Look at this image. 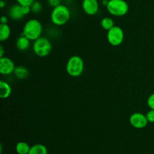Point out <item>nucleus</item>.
Masks as SVG:
<instances>
[{"label": "nucleus", "mask_w": 154, "mask_h": 154, "mask_svg": "<svg viewBox=\"0 0 154 154\" xmlns=\"http://www.w3.org/2000/svg\"><path fill=\"white\" fill-rule=\"evenodd\" d=\"M48 2L51 7L55 8L57 6L60 5V2H61V0H48Z\"/></svg>", "instance_id": "4be33fe9"}, {"label": "nucleus", "mask_w": 154, "mask_h": 154, "mask_svg": "<svg viewBox=\"0 0 154 154\" xmlns=\"http://www.w3.org/2000/svg\"><path fill=\"white\" fill-rule=\"evenodd\" d=\"M149 123H154V109H150L146 114Z\"/></svg>", "instance_id": "412c9836"}, {"label": "nucleus", "mask_w": 154, "mask_h": 154, "mask_svg": "<svg viewBox=\"0 0 154 154\" xmlns=\"http://www.w3.org/2000/svg\"><path fill=\"white\" fill-rule=\"evenodd\" d=\"M108 2H109V0H102V5H103L104 6H105V7H106L107 5H108Z\"/></svg>", "instance_id": "a878e982"}, {"label": "nucleus", "mask_w": 154, "mask_h": 154, "mask_svg": "<svg viewBox=\"0 0 154 154\" xmlns=\"http://www.w3.org/2000/svg\"><path fill=\"white\" fill-rule=\"evenodd\" d=\"M16 47L19 51H26L30 47V40L23 35H21L16 41Z\"/></svg>", "instance_id": "9b49d317"}, {"label": "nucleus", "mask_w": 154, "mask_h": 154, "mask_svg": "<svg viewBox=\"0 0 154 154\" xmlns=\"http://www.w3.org/2000/svg\"><path fill=\"white\" fill-rule=\"evenodd\" d=\"M84 70V62L79 56H72L66 64V72L70 76L78 78L81 76Z\"/></svg>", "instance_id": "7ed1b4c3"}, {"label": "nucleus", "mask_w": 154, "mask_h": 154, "mask_svg": "<svg viewBox=\"0 0 154 154\" xmlns=\"http://www.w3.org/2000/svg\"><path fill=\"white\" fill-rule=\"evenodd\" d=\"M4 54H5V51H4V48H3V46H0V58L1 57H4Z\"/></svg>", "instance_id": "393cba45"}, {"label": "nucleus", "mask_w": 154, "mask_h": 154, "mask_svg": "<svg viewBox=\"0 0 154 154\" xmlns=\"http://www.w3.org/2000/svg\"><path fill=\"white\" fill-rule=\"evenodd\" d=\"M30 7H31V11L35 14L40 13L42 9H43V5H42V3L38 1H36V0L32 3V5Z\"/></svg>", "instance_id": "a211bd4d"}, {"label": "nucleus", "mask_w": 154, "mask_h": 154, "mask_svg": "<svg viewBox=\"0 0 154 154\" xmlns=\"http://www.w3.org/2000/svg\"><path fill=\"white\" fill-rule=\"evenodd\" d=\"M70 11L69 8L64 5H61L54 8L51 14V22L56 26L65 25L70 18Z\"/></svg>", "instance_id": "f03ea898"}, {"label": "nucleus", "mask_w": 154, "mask_h": 154, "mask_svg": "<svg viewBox=\"0 0 154 154\" xmlns=\"http://www.w3.org/2000/svg\"><path fill=\"white\" fill-rule=\"evenodd\" d=\"M82 8L87 15L93 16L96 14L99 9V2L98 0H83Z\"/></svg>", "instance_id": "1a4fd4ad"}, {"label": "nucleus", "mask_w": 154, "mask_h": 154, "mask_svg": "<svg viewBox=\"0 0 154 154\" xmlns=\"http://www.w3.org/2000/svg\"><path fill=\"white\" fill-rule=\"evenodd\" d=\"M30 146L25 141H20L15 146V150L17 154H29Z\"/></svg>", "instance_id": "dca6fc26"}, {"label": "nucleus", "mask_w": 154, "mask_h": 154, "mask_svg": "<svg viewBox=\"0 0 154 154\" xmlns=\"http://www.w3.org/2000/svg\"><path fill=\"white\" fill-rule=\"evenodd\" d=\"M147 104L150 109H154V93H152L147 100Z\"/></svg>", "instance_id": "aec40b11"}, {"label": "nucleus", "mask_w": 154, "mask_h": 154, "mask_svg": "<svg viewBox=\"0 0 154 154\" xmlns=\"http://www.w3.org/2000/svg\"><path fill=\"white\" fill-rule=\"evenodd\" d=\"M48 150L46 146L42 144H36L31 146L29 154H48Z\"/></svg>", "instance_id": "4468645a"}, {"label": "nucleus", "mask_w": 154, "mask_h": 154, "mask_svg": "<svg viewBox=\"0 0 154 154\" xmlns=\"http://www.w3.org/2000/svg\"><path fill=\"white\" fill-rule=\"evenodd\" d=\"M43 28L42 23L36 19L29 20L24 25L22 35L28 38L30 41H35L42 34Z\"/></svg>", "instance_id": "f257e3e1"}, {"label": "nucleus", "mask_w": 154, "mask_h": 154, "mask_svg": "<svg viewBox=\"0 0 154 154\" xmlns=\"http://www.w3.org/2000/svg\"><path fill=\"white\" fill-rule=\"evenodd\" d=\"M5 2L1 0V1H0V7H1V8H3L5 7Z\"/></svg>", "instance_id": "bb28decb"}, {"label": "nucleus", "mask_w": 154, "mask_h": 154, "mask_svg": "<svg viewBox=\"0 0 154 154\" xmlns=\"http://www.w3.org/2000/svg\"><path fill=\"white\" fill-rule=\"evenodd\" d=\"M101 26L106 31H108L114 26V22L111 17H104L101 20Z\"/></svg>", "instance_id": "f3484780"}, {"label": "nucleus", "mask_w": 154, "mask_h": 154, "mask_svg": "<svg viewBox=\"0 0 154 154\" xmlns=\"http://www.w3.org/2000/svg\"><path fill=\"white\" fill-rule=\"evenodd\" d=\"M11 35V28L7 23L0 24V41H7Z\"/></svg>", "instance_id": "ddd939ff"}, {"label": "nucleus", "mask_w": 154, "mask_h": 154, "mask_svg": "<svg viewBox=\"0 0 154 154\" xmlns=\"http://www.w3.org/2000/svg\"><path fill=\"white\" fill-rule=\"evenodd\" d=\"M17 4L22 6H31L35 0H16Z\"/></svg>", "instance_id": "6ab92c4d"}, {"label": "nucleus", "mask_w": 154, "mask_h": 154, "mask_svg": "<svg viewBox=\"0 0 154 154\" xmlns=\"http://www.w3.org/2000/svg\"><path fill=\"white\" fill-rule=\"evenodd\" d=\"M15 77L18 79H26L27 77L29 75L28 69L26 68L23 67V66H17L15 68V70L14 72Z\"/></svg>", "instance_id": "2eb2a0df"}, {"label": "nucleus", "mask_w": 154, "mask_h": 154, "mask_svg": "<svg viewBox=\"0 0 154 154\" xmlns=\"http://www.w3.org/2000/svg\"><path fill=\"white\" fill-rule=\"evenodd\" d=\"M8 16L14 20H19L22 19L25 16L23 12L22 6L19 4L11 6L8 11Z\"/></svg>", "instance_id": "9d476101"}, {"label": "nucleus", "mask_w": 154, "mask_h": 154, "mask_svg": "<svg viewBox=\"0 0 154 154\" xmlns=\"http://www.w3.org/2000/svg\"><path fill=\"white\" fill-rule=\"evenodd\" d=\"M106 8L108 13L114 17H123L129 11V5L125 0H109Z\"/></svg>", "instance_id": "20e7f679"}, {"label": "nucleus", "mask_w": 154, "mask_h": 154, "mask_svg": "<svg viewBox=\"0 0 154 154\" xmlns=\"http://www.w3.org/2000/svg\"><path fill=\"white\" fill-rule=\"evenodd\" d=\"M107 38L111 45L114 47L119 46L124 40V32L121 27L114 26L112 29L108 31Z\"/></svg>", "instance_id": "423d86ee"}, {"label": "nucleus", "mask_w": 154, "mask_h": 154, "mask_svg": "<svg viewBox=\"0 0 154 154\" xmlns=\"http://www.w3.org/2000/svg\"><path fill=\"white\" fill-rule=\"evenodd\" d=\"M22 10L23 12V14L26 16V15L29 14L30 13V11H31V7L30 6H22Z\"/></svg>", "instance_id": "5701e85b"}, {"label": "nucleus", "mask_w": 154, "mask_h": 154, "mask_svg": "<svg viewBox=\"0 0 154 154\" xmlns=\"http://www.w3.org/2000/svg\"><path fill=\"white\" fill-rule=\"evenodd\" d=\"M148 123L147 116L142 113H134L129 117V123L135 129H143L147 126Z\"/></svg>", "instance_id": "0eeeda50"}, {"label": "nucleus", "mask_w": 154, "mask_h": 154, "mask_svg": "<svg viewBox=\"0 0 154 154\" xmlns=\"http://www.w3.org/2000/svg\"><path fill=\"white\" fill-rule=\"evenodd\" d=\"M11 87L6 81H0V97L1 99H8L11 94Z\"/></svg>", "instance_id": "f8f14e48"}, {"label": "nucleus", "mask_w": 154, "mask_h": 154, "mask_svg": "<svg viewBox=\"0 0 154 154\" xmlns=\"http://www.w3.org/2000/svg\"><path fill=\"white\" fill-rule=\"evenodd\" d=\"M33 52L35 55L40 57H45L48 56L52 50L51 42L45 37H40L34 41L32 45Z\"/></svg>", "instance_id": "39448f33"}, {"label": "nucleus", "mask_w": 154, "mask_h": 154, "mask_svg": "<svg viewBox=\"0 0 154 154\" xmlns=\"http://www.w3.org/2000/svg\"><path fill=\"white\" fill-rule=\"evenodd\" d=\"M14 63L8 57L0 58V73L2 75H9L15 70Z\"/></svg>", "instance_id": "6e6552de"}, {"label": "nucleus", "mask_w": 154, "mask_h": 154, "mask_svg": "<svg viewBox=\"0 0 154 154\" xmlns=\"http://www.w3.org/2000/svg\"><path fill=\"white\" fill-rule=\"evenodd\" d=\"M8 17L6 16H2L0 21H1V23H8Z\"/></svg>", "instance_id": "b1692460"}]
</instances>
